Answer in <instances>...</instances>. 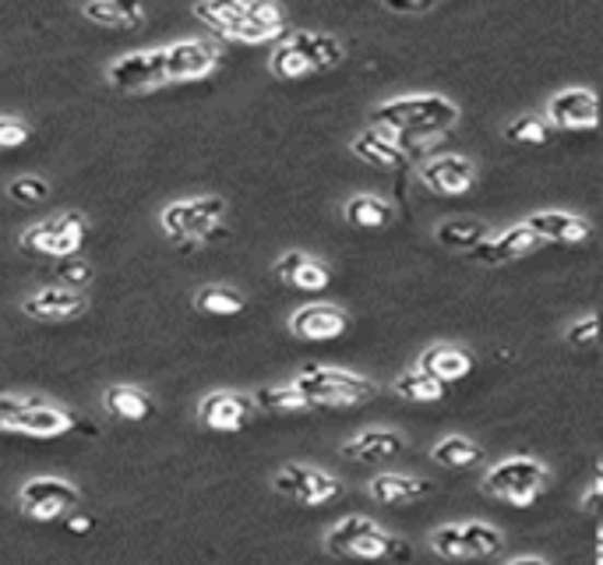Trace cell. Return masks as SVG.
I'll list each match as a JSON object with an SVG mask.
<instances>
[{
	"label": "cell",
	"instance_id": "1",
	"mask_svg": "<svg viewBox=\"0 0 603 565\" xmlns=\"http://www.w3.org/2000/svg\"><path fill=\"white\" fill-rule=\"evenodd\" d=\"M459 120V106L444 96H399L374 109V131L406 149V138H438Z\"/></svg>",
	"mask_w": 603,
	"mask_h": 565
},
{
	"label": "cell",
	"instance_id": "2",
	"mask_svg": "<svg viewBox=\"0 0 603 565\" xmlns=\"http://www.w3.org/2000/svg\"><path fill=\"white\" fill-rule=\"evenodd\" d=\"M304 396L311 400V406H360L374 396V382L363 379V374L343 371V368H317L308 365L304 371L297 374L293 382Z\"/></svg>",
	"mask_w": 603,
	"mask_h": 565
},
{
	"label": "cell",
	"instance_id": "3",
	"mask_svg": "<svg viewBox=\"0 0 603 565\" xmlns=\"http://www.w3.org/2000/svg\"><path fill=\"white\" fill-rule=\"evenodd\" d=\"M544 488H547V466L533 457L501 460L484 477V492L501 501H512V506H530V501L544 495Z\"/></svg>",
	"mask_w": 603,
	"mask_h": 565
},
{
	"label": "cell",
	"instance_id": "4",
	"mask_svg": "<svg viewBox=\"0 0 603 565\" xmlns=\"http://www.w3.org/2000/svg\"><path fill=\"white\" fill-rule=\"evenodd\" d=\"M195 14L219 36L236 43H265L279 36V28L254 25L247 19V0H201V4H195Z\"/></svg>",
	"mask_w": 603,
	"mask_h": 565
},
{
	"label": "cell",
	"instance_id": "5",
	"mask_svg": "<svg viewBox=\"0 0 603 565\" xmlns=\"http://www.w3.org/2000/svg\"><path fill=\"white\" fill-rule=\"evenodd\" d=\"M222 212H227V201L222 198H190V201H173L163 212V230L173 244H181L187 238H198L205 244V233H209Z\"/></svg>",
	"mask_w": 603,
	"mask_h": 565
},
{
	"label": "cell",
	"instance_id": "6",
	"mask_svg": "<svg viewBox=\"0 0 603 565\" xmlns=\"http://www.w3.org/2000/svg\"><path fill=\"white\" fill-rule=\"evenodd\" d=\"M85 233H89L85 216L63 212V216H54V219H46V223L32 227L28 233H22V247L39 251V255L63 258V255H78V247H82Z\"/></svg>",
	"mask_w": 603,
	"mask_h": 565
},
{
	"label": "cell",
	"instance_id": "7",
	"mask_svg": "<svg viewBox=\"0 0 603 565\" xmlns=\"http://www.w3.org/2000/svg\"><path fill=\"white\" fill-rule=\"evenodd\" d=\"M109 85L120 92H152L159 85H170L166 74V50H146V54H127L114 60L106 71Z\"/></svg>",
	"mask_w": 603,
	"mask_h": 565
},
{
	"label": "cell",
	"instance_id": "8",
	"mask_svg": "<svg viewBox=\"0 0 603 565\" xmlns=\"http://www.w3.org/2000/svg\"><path fill=\"white\" fill-rule=\"evenodd\" d=\"M78 501H82V492H78L71 481H60V477H36L22 488V509L39 523H50L57 516L71 512Z\"/></svg>",
	"mask_w": 603,
	"mask_h": 565
},
{
	"label": "cell",
	"instance_id": "9",
	"mask_svg": "<svg viewBox=\"0 0 603 565\" xmlns=\"http://www.w3.org/2000/svg\"><path fill=\"white\" fill-rule=\"evenodd\" d=\"M272 488L279 495H290L293 501H300V506H325V501L339 498V481L332 474H322V470L314 466H286L279 470V474L272 477Z\"/></svg>",
	"mask_w": 603,
	"mask_h": 565
},
{
	"label": "cell",
	"instance_id": "10",
	"mask_svg": "<svg viewBox=\"0 0 603 565\" xmlns=\"http://www.w3.org/2000/svg\"><path fill=\"white\" fill-rule=\"evenodd\" d=\"M547 124L561 131H590L600 124V100L593 89H561L547 103Z\"/></svg>",
	"mask_w": 603,
	"mask_h": 565
},
{
	"label": "cell",
	"instance_id": "11",
	"mask_svg": "<svg viewBox=\"0 0 603 565\" xmlns=\"http://www.w3.org/2000/svg\"><path fill=\"white\" fill-rule=\"evenodd\" d=\"M420 181L438 195H466L476 184V166L466 155H434L420 166Z\"/></svg>",
	"mask_w": 603,
	"mask_h": 565
},
{
	"label": "cell",
	"instance_id": "12",
	"mask_svg": "<svg viewBox=\"0 0 603 565\" xmlns=\"http://www.w3.org/2000/svg\"><path fill=\"white\" fill-rule=\"evenodd\" d=\"M216 46L201 43V39H181L166 46V74L170 82H195V78H205L216 68Z\"/></svg>",
	"mask_w": 603,
	"mask_h": 565
},
{
	"label": "cell",
	"instance_id": "13",
	"mask_svg": "<svg viewBox=\"0 0 603 565\" xmlns=\"http://www.w3.org/2000/svg\"><path fill=\"white\" fill-rule=\"evenodd\" d=\"M349 328L346 311L336 304H308L293 311L290 319V333L297 339H308V343H325V339H336Z\"/></svg>",
	"mask_w": 603,
	"mask_h": 565
},
{
	"label": "cell",
	"instance_id": "14",
	"mask_svg": "<svg viewBox=\"0 0 603 565\" xmlns=\"http://www.w3.org/2000/svg\"><path fill=\"white\" fill-rule=\"evenodd\" d=\"M254 411V396H241V392H212L198 406V417L205 428L212 431H241Z\"/></svg>",
	"mask_w": 603,
	"mask_h": 565
},
{
	"label": "cell",
	"instance_id": "15",
	"mask_svg": "<svg viewBox=\"0 0 603 565\" xmlns=\"http://www.w3.org/2000/svg\"><path fill=\"white\" fill-rule=\"evenodd\" d=\"M85 311V293L78 287H46L25 301V315L39 322H68Z\"/></svg>",
	"mask_w": 603,
	"mask_h": 565
},
{
	"label": "cell",
	"instance_id": "16",
	"mask_svg": "<svg viewBox=\"0 0 603 565\" xmlns=\"http://www.w3.org/2000/svg\"><path fill=\"white\" fill-rule=\"evenodd\" d=\"M536 244H540L536 233L526 223H519V227H508L505 233H498V238H490V241L484 238L469 251V255L480 265H505V262H512L519 255H526V251H533Z\"/></svg>",
	"mask_w": 603,
	"mask_h": 565
},
{
	"label": "cell",
	"instance_id": "17",
	"mask_svg": "<svg viewBox=\"0 0 603 565\" xmlns=\"http://www.w3.org/2000/svg\"><path fill=\"white\" fill-rule=\"evenodd\" d=\"M526 227L536 233L540 241H558V244H579L590 238V223L582 216H571V212H558V209H547V212H533L526 219Z\"/></svg>",
	"mask_w": 603,
	"mask_h": 565
},
{
	"label": "cell",
	"instance_id": "18",
	"mask_svg": "<svg viewBox=\"0 0 603 565\" xmlns=\"http://www.w3.org/2000/svg\"><path fill=\"white\" fill-rule=\"evenodd\" d=\"M406 438L399 431H389V428H368L360 431L357 438H349L343 446V457L346 460H357V463H378V460H389L395 452H403Z\"/></svg>",
	"mask_w": 603,
	"mask_h": 565
},
{
	"label": "cell",
	"instance_id": "19",
	"mask_svg": "<svg viewBox=\"0 0 603 565\" xmlns=\"http://www.w3.org/2000/svg\"><path fill=\"white\" fill-rule=\"evenodd\" d=\"M22 435H32V438H60L74 431V417L68 411H60V406H46L39 400H32L25 406V414L19 417V428Z\"/></svg>",
	"mask_w": 603,
	"mask_h": 565
},
{
	"label": "cell",
	"instance_id": "20",
	"mask_svg": "<svg viewBox=\"0 0 603 565\" xmlns=\"http://www.w3.org/2000/svg\"><path fill=\"white\" fill-rule=\"evenodd\" d=\"M276 276L282 282H290L297 290H308V293H317L328 287V269L325 265H317L314 258H308L304 251H290V255H282L276 262Z\"/></svg>",
	"mask_w": 603,
	"mask_h": 565
},
{
	"label": "cell",
	"instance_id": "21",
	"mask_svg": "<svg viewBox=\"0 0 603 565\" xmlns=\"http://www.w3.org/2000/svg\"><path fill=\"white\" fill-rule=\"evenodd\" d=\"M103 406L109 411V417H117V420H149L152 417V396L146 389H138V385H109L103 392Z\"/></svg>",
	"mask_w": 603,
	"mask_h": 565
},
{
	"label": "cell",
	"instance_id": "22",
	"mask_svg": "<svg viewBox=\"0 0 603 565\" xmlns=\"http://www.w3.org/2000/svg\"><path fill=\"white\" fill-rule=\"evenodd\" d=\"M417 368L431 371L434 379H441V382H463L466 374L473 371V357L466 350H459V347H449V343H438V347L420 354Z\"/></svg>",
	"mask_w": 603,
	"mask_h": 565
},
{
	"label": "cell",
	"instance_id": "23",
	"mask_svg": "<svg viewBox=\"0 0 603 565\" xmlns=\"http://www.w3.org/2000/svg\"><path fill=\"white\" fill-rule=\"evenodd\" d=\"M434 492L431 481L420 477H403V474H381L371 481V495L381 501V506H399V501H417Z\"/></svg>",
	"mask_w": 603,
	"mask_h": 565
},
{
	"label": "cell",
	"instance_id": "24",
	"mask_svg": "<svg viewBox=\"0 0 603 565\" xmlns=\"http://www.w3.org/2000/svg\"><path fill=\"white\" fill-rule=\"evenodd\" d=\"M290 43L297 46L300 54L308 57V65L314 71H328V68H336L343 65V43L336 36H328V33H293Z\"/></svg>",
	"mask_w": 603,
	"mask_h": 565
},
{
	"label": "cell",
	"instance_id": "25",
	"mask_svg": "<svg viewBox=\"0 0 603 565\" xmlns=\"http://www.w3.org/2000/svg\"><path fill=\"white\" fill-rule=\"evenodd\" d=\"M353 155L363 163H374V166H403L406 163V149L389 141L381 131H363L357 141H353Z\"/></svg>",
	"mask_w": 603,
	"mask_h": 565
},
{
	"label": "cell",
	"instance_id": "26",
	"mask_svg": "<svg viewBox=\"0 0 603 565\" xmlns=\"http://www.w3.org/2000/svg\"><path fill=\"white\" fill-rule=\"evenodd\" d=\"M392 389H395V396H403L409 403H438V400H444V392H449V382H441L431 371L417 368V371L399 374Z\"/></svg>",
	"mask_w": 603,
	"mask_h": 565
},
{
	"label": "cell",
	"instance_id": "27",
	"mask_svg": "<svg viewBox=\"0 0 603 565\" xmlns=\"http://www.w3.org/2000/svg\"><path fill=\"white\" fill-rule=\"evenodd\" d=\"M346 219L360 230H381L389 227L395 219V209L389 206L385 198H374V195H357L346 201Z\"/></svg>",
	"mask_w": 603,
	"mask_h": 565
},
{
	"label": "cell",
	"instance_id": "28",
	"mask_svg": "<svg viewBox=\"0 0 603 565\" xmlns=\"http://www.w3.org/2000/svg\"><path fill=\"white\" fill-rule=\"evenodd\" d=\"M487 238V227L480 219H449V223H441L434 230V241L449 251H473Z\"/></svg>",
	"mask_w": 603,
	"mask_h": 565
},
{
	"label": "cell",
	"instance_id": "29",
	"mask_svg": "<svg viewBox=\"0 0 603 565\" xmlns=\"http://www.w3.org/2000/svg\"><path fill=\"white\" fill-rule=\"evenodd\" d=\"M254 406L272 414H293V411H308L311 400L297 385H268L254 392Z\"/></svg>",
	"mask_w": 603,
	"mask_h": 565
},
{
	"label": "cell",
	"instance_id": "30",
	"mask_svg": "<svg viewBox=\"0 0 603 565\" xmlns=\"http://www.w3.org/2000/svg\"><path fill=\"white\" fill-rule=\"evenodd\" d=\"M195 308L201 311V315H212V319H233L244 311V297L230 287H205L195 297Z\"/></svg>",
	"mask_w": 603,
	"mask_h": 565
},
{
	"label": "cell",
	"instance_id": "31",
	"mask_svg": "<svg viewBox=\"0 0 603 565\" xmlns=\"http://www.w3.org/2000/svg\"><path fill=\"white\" fill-rule=\"evenodd\" d=\"M480 457H484L480 446L469 442V438H463V435H449V438H441V442L434 446V463L452 466V470L480 463Z\"/></svg>",
	"mask_w": 603,
	"mask_h": 565
},
{
	"label": "cell",
	"instance_id": "32",
	"mask_svg": "<svg viewBox=\"0 0 603 565\" xmlns=\"http://www.w3.org/2000/svg\"><path fill=\"white\" fill-rule=\"evenodd\" d=\"M378 523L368 520V516H346L343 523H336L328 530V538H325V547L332 555H349V547H353L357 538H363L368 530H374Z\"/></svg>",
	"mask_w": 603,
	"mask_h": 565
},
{
	"label": "cell",
	"instance_id": "33",
	"mask_svg": "<svg viewBox=\"0 0 603 565\" xmlns=\"http://www.w3.org/2000/svg\"><path fill=\"white\" fill-rule=\"evenodd\" d=\"M463 538L469 547V558H487V555H498L501 552V530L498 527H487V523H463Z\"/></svg>",
	"mask_w": 603,
	"mask_h": 565
},
{
	"label": "cell",
	"instance_id": "34",
	"mask_svg": "<svg viewBox=\"0 0 603 565\" xmlns=\"http://www.w3.org/2000/svg\"><path fill=\"white\" fill-rule=\"evenodd\" d=\"M314 68L308 65V57L297 50V46L286 39L279 50L272 54V74L276 78H286V82H293V78H304V74H311Z\"/></svg>",
	"mask_w": 603,
	"mask_h": 565
},
{
	"label": "cell",
	"instance_id": "35",
	"mask_svg": "<svg viewBox=\"0 0 603 565\" xmlns=\"http://www.w3.org/2000/svg\"><path fill=\"white\" fill-rule=\"evenodd\" d=\"M505 138L515 141V146H544L547 141V120L536 117V114H526L512 124H505Z\"/></svg>",
	"mask_w": 603,
	"mask_h": 565
},
{
	"label": "cell",
	"instance_id": "36",
	"mask_svg": "<svg viewBox=\"0 0 603 565\" xmlns=\"http://www.w3.org/2000/svg\"><path fill=\"white\" fill-rule=\"evenodd\" d=\"M54 273H57V282H63V287H78V290H82L85 282L92 279V265L82 262L78 255H63V258H57Z\"/></svg>",
	"mask_w": 603,
	"mask_h": 565
},
{
	"label": "cell",
	"instance_id": "37",
	"mask_svg": "<svg viewBox=\"0 0 603 565\" xmlns=\"http://www.w3.org/2000/svg\"><path fill=\"white\" fill-rule=\"evenodd\" d=\"M247 19H251L254 25L279 28V33H282L286 14H282V8L276 4V0H247Z\"/></svg>",
	"mask_w": 603,
	"mask_h": 565
},
{
	"label": "cell",
	"instance_id": "38",
	"mask_svg": "<svg viewBox=\"0 0 603 565\" xmlns=\"http://www.w3.org/2000/svg\"><path fill=\"white\" fill-rule=\"evenodd\" d=\"M8 195L19 201V206H36L46 198V181L43 177H19L8 184Z\"/></svg>",
	"mask_w": 603,
	"mask_h": 565
},
{
	"label": "cell",
	"instance_id": "39",
	"mask_svg": "<svg viewBox=\"0 0 603 565\" xmlns=\"http://www.w3.org/2000/svg\"><path fill=\"white\" fill-rule=\"evenodd\" d=\"M565 339L571 343V347H593V343L600 339V315H585L579 322H571Z\"/></svg>",
	"mask_w": 603,
	"mask_h": 565
},
{
	"label": "cell",
	"instance_id": "40",
	"mask_svg": "<svg viewBox=\"0 0 603 565\" xmlns=\"http://www.w3.org/2000/svg\"><path fill=\"white\" fill-rule=\"evenodd\" d=\"M85 19L95 22V25H106V28H127L114 0H89V4H85Z\"/></svg>",
	"mask_w": 603,
	"mask_h": 565
},
{
	"label": "cell",
	"instance_id": "41",
	"mask_svg": "<svg viewBox=\"0 0 603 565\" xmlns=\"http://www.w3.org/2000/svg\"><path fill=\"white\" fill-rule=\"evenodd\" d=\"M28 124L19 117H0V152L4 149H22L28 141Z\"/></svg>",
	"mask_w": 603,
	"mask_h": 565
},
{
	"label": "cell",
	"instance_id": "42",
	"mask_svg": "<svg viewBox=\"0 0 603 565\" xmlns=\"http://www.w3.org/2000/svg\"><path fill=\"white\" fill-rule=\"evenodd\" d=\"M28 396H0V431H14L19 428V417L25 414Z\"/></svg>",
	"mask_w": 603,
	"mask_h": 565
},
{
	"label": "cell",
	"instance_id": "43",
	"mask_svg": "<svg viewBox=\"0 0 603 565\" xmlns=\"http://www.w3.org/2000/svg\"><path fill=\"white\" fill-rule=\"evenodd\" d=\"M603 501V463L593 466V481H590V492L582 495V509L593 512V506H600Z\"/></svg>",
	"mask_w": 603,
	"mask_h": 565
},
{
	"label": "cell",
	"instance_id": "44",
	"mask_svg": "<svg viewBox=\"0 0 603 565\" xmlns=\"http://www.w3.org/2000/svg\"><path fill=\"white\" fill-rule=\"evenodd\" d=\"M114 4H117V11H120V19H124L127 28L141 25V19H146V14H141V0H114Z\"/></svg>",
	"mask_w": 603,
	"mask_h": 565
},
{
	"label": "cell",
	"instance_id": "45",
	"mask_svg": "<svg viewBox=\"0 0 603 565\" xmlns=\"http://www.w3.org/2000/svg\"><path fill=\"white\" fill-rule=\"evenodd\" d=\"M385 4H389L392 11H409V14H420V11L431 8L434 0H385Z\"/></svg>",
	"mask_w": 603,
	"mask_h": 565
},
{
	"label": "cell",
	"instance_id": "46",
	"mask_svg": "<svg viewBox=\"0 0 603 565\" xmlns=\"http://www.w3.org/2000/svg\"><path fill=\"white\" fill-rule=\"evenodd\" d=\"M92 527H95L92 516H82V512H74L71 520H68V530H71V533H89Z\"/></svg>",
	"mask_w": 603,
	"mask_h": 565
},
{
	"label": "cell",
	"instance_id": "47",
	"mask_svg": "<svg viewBox=\"0 0 603 565\" xmlns=\"http://www.w3.org/2000/svg\"><path fill=\"white\" fill-rule=\"evenodd\" d=\"M593 558H596V562L603 565V527L596 530V547H593Z\"/></svg>",
	"mask_w": 603,
	"mask_h": 565
},
{
	"label": "cell",
	"instance_id": "48",
	"mask_svg": "<svg viewBox=\"0 0 603 565\" xmlns=\"http://www.w3.org/2000/svg\"><path fill=\"white\" fill-rule=\"evenodd\" d=\"M512 565H544V558H536V555H526V558H512Z\"/></svg>",
	"mask_w": 603,
	"mask_h": 565
}]
</instances>
